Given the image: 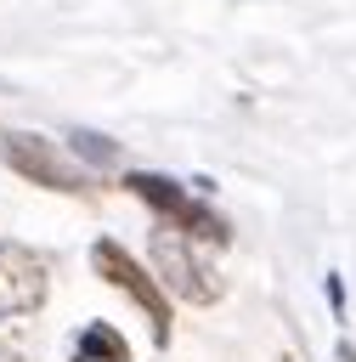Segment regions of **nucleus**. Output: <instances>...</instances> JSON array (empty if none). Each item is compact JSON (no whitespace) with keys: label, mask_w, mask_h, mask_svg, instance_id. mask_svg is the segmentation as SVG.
Instances as JSON below:
<instances>
[{"label":"nucleus","mask_w":356,"mask_h":362,"mask_svg":"<svg viewBox=\"0 0 356 362\" xmlns=\"http://www.w3.org/2000/svg\"><path fill=\"white\" fill-rule=\"evenodd\" d=\"M73 362H130V339L113 322H85L73 339Z\"/></svg>","instance_id":"6"},{"label":"nucleus","mask_w":356,"mask_h":362,"mask_svg":"<svg viewBox=\"0 0 356 362\" xmlns=\"http://www.w3.org/2000/svg\"><path fill=\"white\" fill-rule=\"evenodd\" d=\"M0 362H34L23 345H11V339H0Z\"/></svg>","instance_id":"9"},{"label":"nucleus","mask_w":356,"mask_h":362,"mask_svg":"<svg viewBox=\"0 0 356 362\" xmlns=\"http://www.w3.org/2000/svg\"><path fill=\"white\" fill-rule=\"evenodd\" d=\"M45 255L28 249V243H0V322L11 317H28L45 305Z\"/></svg>","instance_id":"5"},{"label":"nucleus","mask_w":356,"mask_h":362,"mask_svg":"<svg viewBox=\"0 0 356 362\" xmlns=\"http://www.w3.org/2000/svg\"><path fill=\"white\" fill-rule=\"evenodd\" d=\"M68 147H73L85 164H119V141H107V136H96V130H73Z\"/></svg>","instance_id":"7"},{"label":"nucleus","mask_w":356,"mask_h":362,"mask_svg":"<svg viewBox=\"0 0 356 362\" xmlns=\"http://www.w3.org/2000/svg\"><path fill=\"white\" fill-rule=\"evenodd\" d=\"M322 288H328V305H333V317H345V277H339V272H328V283H322Z\"/></svg>","instance_id":"8"},{"label":"nucleus","mask_w":356,"mask_h":362,"mask_svg":"<svg viewBox=\"0 0 356 362\" xmlns=\"http://www.w3.org/2000/svg\"><path fill=\"white\" fill-rule=\"evenodd\" d=\"M90 266H96V277L102 283H113L119 294H130L141 311H147V322H153V339L164 345L170 339V305H164V288H158V277L124 249V243H113V238H96L90 243Z\"/></svg>","instance_id":"3"},{"label":"nucleus","mask_w":356,"mask_h":362,"mask_svg":"<svg viewBox=\"0 0 356 362\" xmlns=\"http://www.w3.org/2000/svg\"><path fill=\"white\" fill-rule=\"evenodd\" d=\"M124 187H130V198H141L164 226H175V232H192V238H203V243H232V226L203 204V198H192L181 181H170V175H147V170H136V175H124Z\"/></svg>","instance_id":"2"},{"label":"nucleus","mask_w":356,"mask_h":362,"mask_svg":"<svg viewBox=\"0 0 356 362\" xmlns=\"http://www.w3.org/2000/svg\"><path fill=\"white\" fill-rule=\"evenodd\" d=\"M339 362H356V351H350V339H345V345H339Z\"/></svg>","instance_id":"10"},{"label":"nucleus","mask_w":356,"mask_h":362,"mask_svg":"<svg viewBox=\"0 0 356 362\" xmlns=\"http://www.w3.org/2000/svg\"><path fill=\"white\" fill-rule=\"evenodd\" d=\"M0 158L23 175V181H34V187H51V192H85V170H73L45 136H34V130H11L6 141H0Z\"/></svg>","instance_id":"4"},{"label":"nucleus","mask_w":356,"mask_h":362,"mask_svg":"<svg viewBox=\"0 0 356 362\" xmlns=\"http://www.w3.org/2000/svg\"><path fill=\"white\" fill-rule=\"evenodd\" d=\"M198 243H203V238H192V232L158 226L153 243H147V255H153V266H158V288H170V294L186 300V305H215V300L226 294V277L215 272V260H209Z\"/></svg>","instance_id":"1"}]
</instances>
